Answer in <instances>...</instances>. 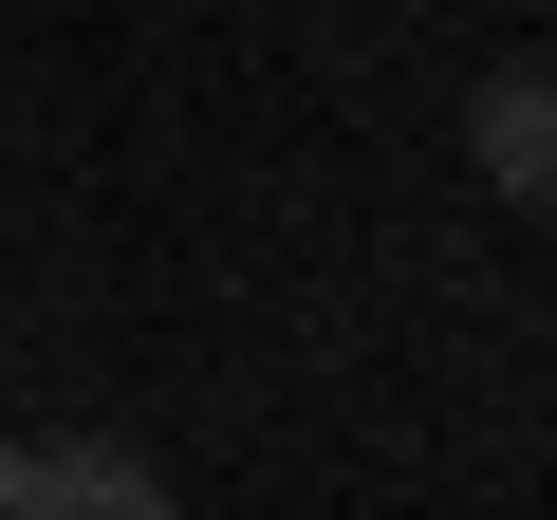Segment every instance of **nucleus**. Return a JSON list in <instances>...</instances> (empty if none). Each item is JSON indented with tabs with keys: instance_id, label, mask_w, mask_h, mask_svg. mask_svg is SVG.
Masks as SVG:
<instances>
[{
	"instance_id": "obj_1",
	"label": "nucleus",
	"mask_w": 557,
	"mask_h": 520,
	"mask_svg": "<svg viewBox=\"0 0 557 520\" xmlns=\"http://www.w3.org/2000/svg\"><path fill=\"white\" fill-rule=\"evenodd\" d=\"M0 520H186V502H168V465H149V446L75 428V446H20V502H0Z\"/></svg>"
},
{
	"instance_id": "obj_2",
	"label": "nucleus",
	"mask_w": 557,
	"mask_h": 520,
	"mask_svg": "<svg viewBox=\"0 0 557 520\" xmlns=\"http://www.w3.org/2000/svg\"><path fill=\"white\" fill-rule=\"evenodd\" d=\"M465 168H483L502 205H557V57H502V75L465 94Z\"/></svg>"
},
{
	"instance_id": "obj_3",
	"label": "nucleus",
	"mask_w": 557,
	"mask_h": 520,
	"mask_svg": "<svg viewBox=\"0 0 557 520\" xmlns=\"http://www.w3.org/2000/svg\"><path fill=\"white\" fill-rule=\"evenodd\" d=\"M0 502H20V446H0Z\"/></svg>"
}]
</instances>
